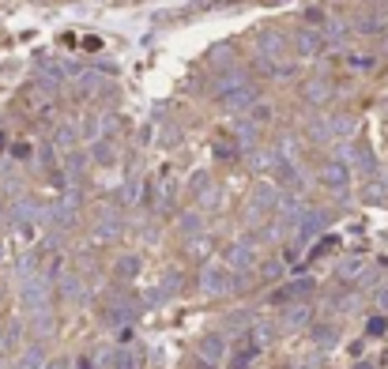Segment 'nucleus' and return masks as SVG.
<instances>
[{"label":"nucleus","mask_w":388,"mask_h":369,"mask_svg":"<svg viewBox=\"0 0 388 369\" xmlns=\"http://www.w3.org/2000/svg\"><path fill=\"white\" fill-rule=\"evenodd\" d=\"M381 306H388V290H381Z\"/></svg>","instance_id":"16"},{"label":"nucleus","mask_w":388,"mask_h":369,"mask_svg":"<svg viewBox=\"0 0 388 369\" xmlns=\"http://www.w3.org/2000/svg\"><path fill=\"white\" fill-rule=\"evenodd\" d=\"M253 98H256L253 87H238V91H230V95H223V102H226V109H245Z\"/></svg>","instance_id":"3"},{"label":"nucleus","mask_w":388,"mask_h":369,"mask_svg":"<svg viewBox=\"0 0 388 369\" xmlns=\"http://www.w3.org/2000/svg\"><path fill=\"white\" fill-rule=\"evenodd\" d=\"M261 49L267 53V57H279V49H283V38H279V34H264V38H261Z\"/></svg>","instance_id":"8"},{"label":"nucleus","mask_w":388,"mask_h":369,"mask_svg":"<svg viewBox=\"0 0 388 369\" xmlns=\"http://www.w3.org/2000/svg\"><path fill=\"white\" fill-rule=\"evenodd\" d=\"M223 339L219 336H208L204 343H200V354H204V362H223Z\"/></svg>","instance_id":"4"},{"label":"nucleus","mask_w":388,"mask_h":369,"mask_svg":"<svg viewBox=\"0 0 388 369\" xmlns=\"http://www.w3.org/2000/svg\"><path fill=\"white\" fill-rule=\"evenodd\" d=\"M230 264H234V267H249V264H253L249 245H234V249H230Z\"/></svg>","instance_id":"7"},{"label":"nucleus","mask_w":388,"mask_h":369,"mask_svg":"<svg viewBox=\"0 0 388 369\" xmlns=\"http://www.w3.org/2000/svg\"><path fill=\"white\" fill-rule=\"evenodd\" d=\"M294 42H298L302 57H313V53L320 49V34H313V31H302V34H298V38H294Z\"/></svg>","instance_id":"5"},{"label":"nucleus","mask_w":388,"mask_h":369,"mask_svg":"<svg viewBox=\"0 0 388 369\" xmlns=\"http://www.w3.org/2000/svg\"><path fill=\"white\" fill-rule=\"evenodd\" d=\"M317 339H320V347H332V339H336V328H325Z\"/></svg>","instance_id":"15"},{"label":"nucleus","mask_w":388,"mask_h":369,"mask_svg":"<svg viewBox=\"0 0 388 369\" xmlns=\"http://www.w3.org/2000/svg\"><path fill=\"white\" fill-rule=\"evenodd\" d=\"M320 181H325L328 189H347V166L343 162H328L325 173H320Z\"/></svg>","instance_id":"2"},{"label":"nucleus","mask_w":388,"mask_h":369,"mask_svg":"<svg viewBox=\"0 0 388 369\" xmlns=\"http://www.w3.org/2000/svg\"><path fill=\"white\" fill-rule=\"evenodd\" d=\"M23 369H42V350H26Z\"/></svg>","instance_id":"13"},{"label":"nucleus","mask_w":388,"mask_h":369,"mask_svg":"<svg viewBox=\"0 0 388 369\" xmlns=\"http://www.w3.org/2000/svg\"><path fill=\"white\" fill-rule=\"evenodd\" d=\"M283 320H286V328H302V324H309V309L306 306H290Z\"/></svg>","instance_id":"6"},{"label":"nucleus","mask_w":388,"mask_h":369,"mask_svg":"<svg viewBox=\"0 0 388 369\" xmlns=\"http://www.w3.org/2000/svg\"><path fill=\"white\" fill-rule=\"evenodd\" d=\"M230 287V272L226 267H208L204 272V290L208 294H223Z\"/></svg>","instance_id":"1"},{"label":"nucleus","mask_w":388,"mask_h":369,"mask_svg":"<svg viewBox=\"0 0 388 369\" xmlns=\"http://www.w3.org/2000/svg\"><path fill=\"white\" fill-rule=\"evenodd\" d=\"M306 98H309V102H325V98H328V87L320 79H313L309 87H306Z\"/></svg>","instance_id":"9"},{"label":"nucleus","mask_w":388,"mask_h":369,"mask_svg":"<svg viewBox=\"0 0 388 369\" xmlns=\"http://www.w3.org/2000/svg\"><path fill=\"white\" fill-rule=\"evenodd\" d=\"M136 267H140V260H136V256H125L117 272H121V275H136Z\"/></svg>","instance_id":"14"},{"label":"nucleus","mask_w":388,"mask_h":369,"mask_svg":"<svg viewBox=\"0 0 388 369\" xmlns=\"http://www.w3.org/2000/svg\"><path fill=\"white\" fill-rule=\"evenodd\" d=\"M302 369H317V366H302Z\"/></svg>","instance_id":"17"},{"label":"nucleus","mask_w":388,"mask_h":369,"mask_svg":"<svg viewBox=\"0 0 388 369\" xmlns=\"http://www.w3.org/2000/svg\"><path fill=\"white\" fill-rule=\"evenodd\" d=\"M275 204V189H256V196H253V207L261 211V207H272Z\"/></svg>","instance_id":"10"},{"label":"nucleus","mask_w":388,"mask_h":369,"mask_svg":"<svg viewBox=\"0 0 388 369\" xmlns=\"http://www.w3.org/2000/svg\"><path fill=\"white\" fill-rule=\"evenodd\" d=\"M114 369H136L132 354H125V350H117V354H114Z\"/></svg>","instance_id":"12"},{"label":"nucleus","mask_w":388,"mask_h":369,"mask_svg":"<svg viewBox=\"0 0 388 369\" xmlns=\"http://www.w3.org/2000/svg\"><path fill=\"white\" fill-rule=\"evenodd\" d=\"M358 272H362V260H358V256H355V260H343V264H339V275H343V279H350V275H358Z\"/></svg>","instance_id":"11"},{"label":"nucleus","mask_w":388,"mask_h":369,"mask_svg":"<svg viewBox=\"0 0 388 369\" xmlns=\"http://www.w3.org/2000/svg\"><path fill=\"white\" fill-rule=\"evenodd\" d=\"M355 369H369V366H355Z\"/></svg>","instance_id":"18"}]
</instances>
